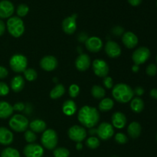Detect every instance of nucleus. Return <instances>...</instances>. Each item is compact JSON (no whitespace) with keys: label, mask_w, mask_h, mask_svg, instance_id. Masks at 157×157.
I'll return each instance as SVG.
<instances>
[{"label":"nucleus","mask_w":157,"mask_h":157,"mask_svg":"<svg viewBox=\"0 0 157 157\" xmlns=\"http://www.w3.org/2000/svg\"><path fill=\"white\" fill-rule=\"evenodd\" d=\"M100 113L96 107L85 105L81 107L78 113V120L84 127L91 129L100 121Z\"/></svg>","instance_id":"1"},{"label":"nucleus","mask_w":157,"mask_h":157,"mask_svg":"<svg viewBox=\"0 0 157 157\" xmlns=\"http://www.w3.org/2000/svg\"><path fill=\"white\" fill-rule=\"evenodd\" d=\"M112 96L117 102L127 104L133 98L134 92L130 85L124 83H119L115 84L112 88Z\"/></svg>","instance_id":"2"},{"label":"nucleus","mask_w":157,"mask_h":157,"mask_svg":"<svg viewBox=\"0 0 157 157\" xmlns=\"http://www.w3.org/2000/svg\"><path fill=\"white\" fill-rule=\"evenodd\" d=\"M6 25L8 32L14 38H17L22 36L25 30L24 21L18 16H12L8 18Z\"/></svg>","instance_id":"3"},{"label":"nucleus","mask_w":157,"mask_h":157,"mask_svg":"<svg viewBox=\"0 0 157 157\" xmlns=\"http://www.w3.org/2000/svg\"><path fill=\"white\" fill-rule=\"evenodd\" d=\"M41 143L43 148L48 150H54L58 144V133L53 129H46L42 133Z\"/></svg>","instance_id":"4"},{"label":"nucleus","mask_w":157,"mask_h":157,"mask_svg":"<svg viewBox=\"0 0 157 157\" xmlns=\"http://www.w3.org/2000/svg\"><path fill=\"white\" fill-rule=\"evenodd\" d=\"M9 126L12 130L17 133L25 132L29 127V121L22 114H15L12 116L9 121Z\"/></svg>","instance_id":"5"},{"label":"nucleus","mask_w":157,"mask_h":157,"mask_svg":"<svg viewBox=\"0 0 157 157\" xmlns=\"http://www.w3.org/2000/svg\"><path fill=\"white\" fill-rule=\"evenodd\" d=\"M9 66L15 73H22L28 67V59L21 54H15L9 60Z\"/></svg>","instance_id":"6"},{"label":"nucleus","mask_w":157,"mask_h":157,"mask_svg":"<svg viewBox=\"0 0 157 157\" xmlns=\"http://www.w3.org/2000/svg\"><path fill=\"white\" fill-rule=\"evenodd\" d=\"M67 135L71 140L75 143H82L87 137V130L83 126L74 125L68 129Z\"/></svg>","instance_id":"7"},{"label":"nucleus","mask_w":157,"mask_h":157,"mask_svg":"<svg viewBox=\"0 0 157 157\" xmlns=\"http://www.w3.org/2000/svg\"><path fill=\"white\" fill-rule=\"evenodd\" d=\"M151 52L147 47H140L136 48L132 54V61H133L134 64L140 65L147 62L150 58Z\"/></svg>","instance_id":"8"},{"label":"nucleus","mask_w":157,"mask_h":157,"mask_svg":"<svg viewBox=\"0 0 157 157\" xmlns=\"http://www.w3.org/2000/svg\"><path fill=\"white\" fill-rule=\"evenodd\" d=\"M92 69L96 76L99 78H105L108 75L110 71V67L108 64L104 60L98 58L92 62Z\"/></svg>","instance_id":"9"},{"label":"nucleus","mask_w":157,"mask_h":157,"mask_svg":"<svg viewBox=\"0 0 157 157\" xmlns=\"http://www.w3.org/2000/svg\"><path fill=\"white\" fill-rule=\"evenodd\" d=\"M97 134L99 139L104 141L108 140L114 134V128L112 124L107 122H102L97 128Z\"/></svg>","instance_id":"10"},{"label":"nucleus","mask_w":157,"mask_h":157,"mask_svg":"<svg viewBox=\"0 0 157 157\" xmlns=\"http://www.w3.org/2000/svg\"><path fill=\"white\" fill-rule=\"evenodd\" d=\"M23 153L25 157H42L44 150L42 146L38 144H28L23 150Z\"/></svg>","instance_id":"11"},{"label":"nucleus","mask_w":157,"mask_h":157,"mask_svg":"<svg viewBox=\"0 0 157 157\" xmlns=\"http://www.w3.org/2000/svg\"><path fill=\"white\" fill-rule=\"evenodd\" d=\"M77 18L78 15L73 14V15L67 16L63 20L62 24V30L67 35H72L75 33L77 30Z\"/></svg>","instance_id":"12"},{"label":"nucleus","mask_w":157,"mask_h":157,"mask_svg":"<svg viewBox=\"0 0 157 157\" xmlns=\"http://www.w3.org/2000/svg\"><path fill=\"white\" fill-rule=\"evenodd\" d=\"M39 65L41 68L45 71H53L58 67V61L55 57L52 55H46L40 60Z\"/></svg>","instance_id":"13"},{"label":"nucleus","mask_w":157,"mask_h":157,"mask_svg":"<svg viewBox=\"0 0 157 157\" xmlns=\"http://www.w3.org/2000/svg\"><path fill=\"white\" fill-rule=\"evenodd\" d=\"M85 48L87 51L93 53L99 52L103 48V41L101 38L97 36L89 37L84 42Z\"/></svg>","instance_id":"14"},{"label":"nucleus","mask_w":157,"mask_h":157,"mask_svg":"<svg viewBox=\"0 0 157 157\" xmlns=\"http://www.w3.org/2000/svg\"><path fill=\"white\" fill-rule=\"evenodd\" d=\"M15 12V6L9 0L0 1V18H9Z\"/></svg>","instance_id":"15"},{"label":"nucleus","mask_w":157,"mask_h":157,"mask_svg":"<svg viewBox=\"0 0 157 157\" xmlns=\"http://www.w3.org/2000/svg\"><path fill=\"white\" fill-rule=\"evenodd\" d=\"M104 51L108 57L111 58H117L122 53V50L119 44L113 41H108L104 46Z\"/></svg>","instance_id":"16"},{"label":"nucleus","mask_w":157,"mask_h":157,"mask_svg":"<svg viewBox=\"0 0 157 157\" xmlns=\"http://www.w3.org/2000/svg\"><path fill=\"white\" fill-rule=\"evenodd\" d=\"M91 60L87 54L82 53L77 57L75 60V67L79 71H85L90 67Z\"/></svg>","instance_id":"17"},{"label":"nucleus","mask_w":157,"mask_h":157,"mask_svg":"<svg viewBox=\"0 0 157 157\" xmlns=\"http://www.w3.org/2000/svg\"><path fill=\"white\" fill-rule=\"evenodd\" d=\"M122 42L127 48L133 49L136 47L139 42L138 37L132 32H126L122 35Z\"/></svg>","instance_id":"18"},{"label":"nucleus","mask_w":157,"mask_h":157,"mask_svg":"<svg viewBox=\"0 0 157 157\" xmlns=\"http://www.w3.org/2000/svg\"><path fill=\"white\" fill-rule=\"evenodd\" d=\"M112 126L113 128H117L118 130L124 129L127 126V119L126 115L121 111H117L113 113L111 117Z\"/></svg>","instance_id":"19"},{"label":"nucleus","mask_w":157,"mask_h":157,"mask_svg":"<svg viewBox=\"0 0 157 157\" xmlns=\"http://www.w3.org/2000/svg\"><path fill=\"white\" fill-rule=\"evenodd\" d=\"M13 133L9 128L0 127V144L2 146H9L13 143Z\"/></svg>","instance_id":"20"},{"label":"nucleus","mask_w":157,"mask_h":157,"mask_svg":"<svg viewBox=\"0 0 157 157\" xmlns=\"http://www.w3.org/2000/svg\"><path fill=\"white\" fill-rule=\"evenodd\" d=\"M25 78L21 75L13 77L10 81V87L15 93H19L25 87Z\"/></svg>","instance_id":"21"},{"label":"nucleus","mask_w":157,"mask_h":157,"mask_svg":"<svg viewBox=\"0 0 157 157\" xmlns=\"http://www.w3.org/2000/svg\"><path fill=\"white\" fill-rule=\"evenodd\" d=\"M13 107L11 104L5 101H0V118L8 119L13 114Z\"/></svg>","instance_id":"22"},{"label":"nucleus","mask_w":157,"mask_h":157,"mask_svg":"<svg viewBox=\"0 0 157 157\" xmlns=\"http://www.w3.org/2000/svg\"><path fill=\"white\" fill-rule=\"evenodd\" d=\"M29 128L35 133H43L47 129V124L43 120L35 119L29 123Z\"/></svg>","instance_id":"23"},{"label":"nucleus","mask_w":157,"mask_h":157,"mask_svg":"<svg viewBox=\"0 0 157 157\" xmlns=\"http://www.w3.org/2000/svg\"><path fill=\"white\" fill-rule=\"evenodd\" d=\"M142 132V127L140 123L136 121L131 122L127 127V133L133 139H136L139 137Z\"/></svg>","instance_id":"24"},{"label":"nucleus","mask_w":157,"mask_h":157,"mask_svg":"<svg viewBox=\"0 0 157 157\" xmlns=\"http://www.w3.org/2000/svg\"><path fill=\"white\" fill-rule=\"evenodd\" d=\"M77 104L73 100H67L62 105V111L66 116H73L77 112Z\"/></svg>","instance_id":"25"},{"label":"nucleus","mask_w":157,"mask_h":157,"mask_svg":"<svg viewBox=\"0 0 157 157\" xmlns=\"http://www.w3.org/2000/svg\"><path fill=\"white\" fill-rule=\"evenodd\" d=\"M130 106L132 111L136 113H140L144 110L145 104H144V101H143V99L137 97V98H133L130 101Z\"/></svg>","instance_id":"26"},{"label":"nucleus","mask_w":157,"mask_h":157,"mask_svg":"<svg viewBox=\"0 0 157 157\" xmlns=\"http://www.w3.org/2000/svg\"><path fill=\"white\" fill-rule=\"evenodd\" d=\"M114 107V101L109 98H104L101 100L98 105V108L102 112H108L111 110Z\"/></svg>","instance_id":"27"},{"label":"nucleus","mask_w":157,"mask_h":157,"mask_svg":"<svg viewBox=\"0 0 157 157\" xmlns=\"http://www.w3.org/2000/svg\"><path fill=\"white\" fill-rule=\"evenodd\" d=\"M64 93H65L64 86L62 84H58L51 90L49 95L52 100H57L61 98L64 94Z\"/></svg>","instance_id":"28"},{"label":"nucleus","mask_w":157,"mask_h":157,"mask_svg":"<svg viewBox=\"0 0 157 157\" xmlns=\"http://www.w3.org/2000/svg\"><path fill=\"white\" fill-rule=\"evenodd\" d=\"M92 97L97 100H102L105 98L106 90L101 85H94L90 90Z\"/></svg>","instance_id":"29"},{"label":"nucleus","mask_w":157,"mask_h":157,"mask_svg":"<svg viewBox=\"0 0 157 157\" xmlns=\"http://www.w3.org/2000/svg\"><path fill=\"white\" fill-rule=\"evenodd\" d=\"M1 157H21L19 151L13 147H6L1 152Z\"/></svg>","instance_id":"30"},{"label":"nucleus","mask_w":157,"mask_h":157,"mask_svg":"<svg viewBox=\"0 0 157 157\" xmlns=\"http://www.w3.org/2000/svg\"><path fill=\"white\" fill-rule=\"evenodd\" d=\"M85 144L87 148L90 149V150H95L100 147L101 142H100L99 138L94 136H91L86 140Z\"/></svg>","instance_id":"31"},{"label":"nucleus","mask_w":157,"mask_h":157,"mask_svg":"<svg viewBox=\"0 0 157 157\" xmlns=\"http://www.w3.org/2000/svg\"><path fill=\"white\" fill-rule=\"evenodd\" d=\"M23 75H24L25 80L30 81V82L35 81L38 78V73H37L36 71L33 68H30V67L29 68L27 67L23 72Z\"/></svg>","instance_id":"32"},{"label":"nucleus","mask_w":157,"mask_h":157,"mask_svg":"<svg viewBox=\"0 0 157 157\" xmlns=\"http://www.w3.org/2000/svg\"><path fill=\"white\" fill-rule=\"evenodd\" d=\"M29 12V7L28 5L25 4V3H21L18 6L16 9V14L17 16L19 18H22V17L26 16Z\"/></svg>","instance_id":"33"},{"label":"nucleus","mask_w":157,"mask_h":157,"mask_svg":"<svg viewBox=\"0 0 157 157\" xmlns=\"http://www.w3.org/2000/svg\"><path fill=\"white\" fill-rule=\"evenodd\" d=\"M54 157H69L70 151L65 147H56L53 151Z\"/></svg>","instance_id":"34"},{"label":"nucleus","mask_w":157,"mask_h":157,"mask_svg":"<svg viewBox=\"0 0 157 157\" xmlns=\"http://www.w3.org/2000/svg\"><path fill=\"white\" fill-rule=\"evenodd\" d=\"M24 137L28 144H34L37 140V135L35 132L32 131L31 130H27L25 132Z\"/></svg>","instance_id":"35"},{"label":"nucleus","mask_w":157,"mask_h":157,"mask_svg":"<svg viewBox=\"0 0 157 157\" xmlns=\"http://www.w3.org/2000/svg\"><path fill=\"white\" fill-rule=\"evenodd\" d=\"M68 94L71 98H76L80 94V87L76 84H71L68 88Z\"/></svg>","instance_id":"36"},{"label":"nucleus","mask_w":157,"mask_h":157,"mask_svg":"<svg viewBox=\"0 0 157 157\" xmlns=\"http://www.w3.org/2000/svg\"><path fill=\"white\" fill-rule=\"evenodd\" d=\"M114 140L118 144H126L128 142V137L124 133H117L114 136Z\"/></svg>","instance_id":"37"},{"label":"nucleus","mask_w":157,"mask_h":157,"mask_svg":"<svg viewBox=\"0 0 157 157\" xmlns=\"http://www.w3.org/2000/svg\"><path fill=\"white\" fill-rule=\"evenodd\" d=\"M10 87L6 83L0 81V97H5L9 94Z\"/></svg>","instance_id":"38"},{"label":"nucleus","mask_w":157,"mask_h":157,"mask_svg":"<svg viewBox=\"0 0 157 157\" xmlns=\"http://www.w3.org/2000/svg\"><path fill=\"white\" fill-rule=\"evenodd\" d=\"M146 73L150 77H153L157 74V65L155 64H150L146 68Z\"/></svg>","instance_id":"39"},{"label":"nucleus","mask_w":157,"mask_h":157,"mask_svg":"<svg viewBox=\"0 0 157 157\" xmlns=\"http://www.w3.org/2000/svg\"><path fill=\"white\" fill-rule=\"evenodd\" d=\"M103 84L104 87L107 89H111L113 88V80L111 77L107 76L105 78H103Z\"/></svg>","instance_id":"40"},{"label":"nucleus","mask_w":157,"mask_h":157,"mask_svg":"<svg viewBox=\"0 0 157 157\" xmlns=\"http://www.w3.org/2000/svg\"><path fill=\"white\" fill-rule=\"evenodd\" d=\"M13 107L14 111L17 112H22L23 110H25V105L24 103L22 102H17L12 106Z\"/></svg>","instance_id":"41"},{"label":"nucleus","mask_w":157,"mask_h":157,"mask_svg":"<svg viewBox=\"0 0 157 157\" xmlns=\"http://www.w3.org/2000/svg\"><path fill=\"white\" fill-rule=\"evenodd\" d=\"M112 33L117 36H121L123 35L124 33V29L121 26H115L113 29H112Z\"/></svg>","instance_id":"42"},{"label":"nucleus","mask_w":157,"mask_h":157,"mask_svg":"<svg viewBox=\"0 0 157 157\" xmlns=\"http://www.w3.org/2000/svg\"><path fill=\"white\" fill-rule=\"evenodd\" d=\"M9 75V71L4 66L0 65V80L5 79Z\"/></svg>","instance_id":"43"},{"label":"nucleus","mask_w":157,"mask_h":157,"mask_svg":"<svg viewBox=\"0 0 157 157\" xmlns=\"http://www.w3.org/2000/svg\"><path fill=\"white\" fill-rule=\"evenodd\" d=\"M133 92H134V94L137 95L138 97H140L142 96L143 94H144V92H145V90H144V89L142 87H140V86H138V87H135V89L133 90Z\"/></svg>","instance_id":"44"},{"label":"nucleus","mask_w":157,"mask_h":157,"mask_svg":"<svg viewBox=\"0 0 157 157\" xmlns=\"http://www.w3.org/2000/svg\"><path fill=\"white\" fill-rule=\"evenodd\" d=\"M6 30V25L5 24L4 21L0 19V37L2 36L5 34Z\"/></svg>","instance_id":"45"},{"label":"nucleus","mask_w":157,"mask_h":157,"mask_svg":"<svg viewBox=\"0 0 157 157\" xmlns=\"http://www.w3.org/2000/svg\"><path fill=\"white\" fill-rule=\"evenodd\" d=\"M87 38H88V37H87V34L84 33V32H81V33H80L78 39V41H81V43H83V42H85L86 40H87Z\"/></svg>","instance_id":"46"},{"label":"nucleus","mask_w":157,"mask_h":157,"mask_svg":"<svg viewBox=\"0 0 157 157\" xmlns=\"http://www.w3.org/2000/svg\"><path fill=\"white\" fill-rule=\"evenodd\" d=\"M142 1L143 0H127L129 4L132 6H134V7L140 6L141 4V2H142Z\"/></svg>","instance_id":"47"},{"label":"nucleus","mask_w":157,"mask_h":157,"mask_svg":"<svg viewBox=\"0 0 157 157\" xmlns=\"http://www.w3.org/2000/svg\"><path fill=\"white\" fill-rule=\"evenodd\" d=\"M150 95L153 99L157 100V88H153L150 92Z\"/></svg>","instance_id":"48"},{"label":"nucleus","mask_w":157,"mask_h":157,"mask_svg":"<svg viewBox=\"0 0 157 157\" xmlns=\"http://www.w3.org/2000/svg\"><path fill=\"white\" fill-rule=\"evenodd\" d=\"M131 70L133 73H137V72L140 71V66L136 65V64H133V65L132 66Z\"/></svg>","instance_id":"49"},{"label":"nucleus","mask_w":157,"mask_h":157,"mask_svg":"<svg viewBox=\"0 0 157 157\" xmlns=\"http://www.w3.org/2000/svg\"><path fill=\"white\" fill-rule=\"evenodd\" d=\"M83 149L82 143H76V150H81Z\"/></svg>","instance_id":"50"},{"label":"nucleus","mask_w":157,"mask_h":157,"mask_svg":"<svg viewBox=\"0 0 157 157\" xmlns=\"http://www.w3.org/2000/svg\"><path fill=\"white\" fill-rule=\"evenodd\" d=\"M53 81H55V82H57V81H58V80H57L56 78H53Z\"/></svg>","instance_id":"51"},{"label":"nucleus","mask_w":157,"mask_h":157,"mask_svg":"<svg viewBox=\"0 0 157 157\" xmlns=\"http://www.w3.org/2000/svg\"><path fill=\"white\" fill-rule=\"evenodd\" d=\"M111 157H119V156H112Z\"/></svg>","instance_id":"52"},{"label":"nucleus","mask_w":157,"mask_h":157,"mask_svg":"<svg viewBox=\"0 0 157 157\" xmlns=\"http://www.w3.org/2000/svg\"><path fill=\"white\" fill-rule=\"evenodd\" d=\"M156 63H157V55H156Z\"/></svg>","instance_id":"53"},{"label":"nucleus","mask_w":157,"mask_h":157,"mask_svg":"<svg viewBox=\"0 0 157 157\" xmlns=\"http://www.w3.org/2000/svg\"><path fill=\"white\" fill-rule=\"evenodd\" d=\"M156 140H157V133H156Z\"/></svg>","instance_id":"54"},{"label":"nucleus","mask_w":157,"mask_h":157,"mask_svg":"<svg viewBox=\"0 0 157 157\" xmlns=\"http://www.w3.org/2000/svg\"><path fill=\"white\" fill-rule=\"evenodd\" d=\"M156 7H157V1H156Z\"/></svg>","instance_id":"55"}]
</instances>
